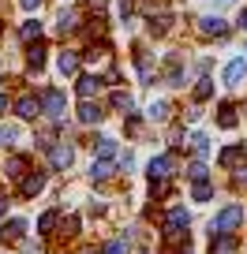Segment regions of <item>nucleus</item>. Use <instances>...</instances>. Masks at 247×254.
Masks as SVG:
<instances>
[{
  "instance_id": "obj_31",
  "label": "nucleus",
  "mask_w": 247,
  "mask_h": 254,
  "mask_svg": "<svg viewBox=\"0 0 247 254\" xmlns=\"http://www.w3.org/2000/svg\"><path fill=\"white\" fill-rule=\"evenodd\" d=\"M236 180H240V183H247V168H240V176H236Z\"/></svg>"
},
{
  "instance_id": "obj_4",
  "label": "nucleus",
  "mask_w": 247,
  "mask_h": 254,
  "mask_svg": "<svg viewBox=\"0 0 247 254\" xmlns=\"http://www.w3.org/2000/svg\"><path fill=\"white\" fill-rule=\"evenodd\" d=\"M244 79H247V60L240 56V60H232L229 67H225V82H229V86H240Z\"/></svg>"
},
{
  "instance_id": "obj_19",
  "label": "nucleus",
  "mask_w": 247,
  "mask_h": 254,
  "mask_svg": "<svg viewBox=\"0 0 247 254\" xmlns=\"http://www.w3.org/2000/svg\"><path fill=\"white\" fill-rule=\"evenodd\" d=\"M150 120H158V124H161V120H168V105L165 101H154L150 105Z\"/></svg>"
},
{
  "instance_id": "obj_29",
  "label": "nucleus",
  "mask_w": 247,
  "mask_h": 254,
  "mask_svg": "<svg viewBox=\"0 0 247 254\" xmlns=\"http://www.w3.org/2000/svg\"><path fill=\"white\" fill-rule=\"evenodd\" d=\"M19 4H23L26 11H38V8H41V0H19Z\"/></svg>"
},
{
  "instance_id": "obj_6",
  "label": "nucleus",
  "mask_w": 247,
  "mask_h": 254,
  "mask_svg": "<svg viewBox=\"0 0 247 254\" xmlns=\"http://www.w3.org/2000/svg\"><path fill=\"white\" fill-rule=\"evenodd\" d=\"M15 112H19L23 120H34V116L41 112V101H38V97H19V101H15Z\"/></svg>"
},
{
  "instance_id": "obj_11",
  "label": "nucleus",
  "mask_w": 247,
  "mask_h": 254,
  "mask_svg": "<svg viewBox=\"0 0 247 254\" xmlns=\"http://www.w3.org/2000/svg\"><path fill=\"white\" fill-rule=\"evenodd\" d=\"M56 67H60V75H75V67H79V56H75V53H60Z\"/></svg>"
},
{
  "instance_id": "obj_32",
  "label": "nucleus",
  "mask_w": 247,
  "mask_h": 254,
  "mask_svg": "<svg viewBox=\"0 0 247 254\" xmlns=\"http://www.w3.org/2000/svg\"><path fill=\"white\" fill-rule=\"evenodd\" d=\"M90 8H105V0H90Z\"/></svg>"
},
{
  "instance_id": "obj_3",
  "label": "nucleus",
  "mask_w": 247,
  "mask_h": 254,
  "mask_svg": "<svg viewBox=\"0 0 247 254\" xmlns=\"http://www.w3.org/2000/svg\"><path fill=\"white\" fill-rule=\"evenodd\" d=\"M199 34H206V38H225V34H229V23L217 19V15H206V19H199Z\"/></svg>"
},
{
  "instance_id": "obj_25",
  "label": "nucleus",
  "mask_w": 247,
  "mask_h": 254,
  "mask_svg": "<svg viewBox=\"0 0 247 254\" xmlns=\"http://www.w3.org/2000/svg\"><path fill=\"white\" fill-rule=\"evenodd\" d=\"M232 243H236L232 236H217L214 239V251H232Z\"/></svg>"
},
{
  "instance_id": "obj_26",
  "label": "nucleus",
  "mask_w": 247,
  "mask_h": 254,
  "mask_svg": "<svg viewBox=\"0 0 247 254\" xmlns=\"http://www.w3.org/2000/svg\"><path fill=\"white\" fill-rule=\"evenodd\" d=\"M187 176H191L195 183H202V180H206V168H202V165H191V168H187Z\"/></svg>"
},
{
  "instance_id": "obj_16",
  "label": "nucleus",
  "mask_w": 247,
  "mask_h": 254,
  "mask_svg": "<svg viewBox=\"0 0 247 254\" xmlns=\"http://www.w3.org/2000/svg\"><path fill=\"white\" fill-rule=\"evenodd\" d=\"M206 198H214V183H195V202H206Z\"/></svg>"
},
{
  "instance_id": "obj_34",
  "label": "nucleus",
  "mask_w": 247,
  "mask_h": 254,
  "mask_svg": "<svg viewBox=\"0 0 247 254\" xmlns=\"http://www.w3.org/2000/svg\"><path fill=\"white\" fill-rule=\"evenodd\" d=\"M4 209H8V202H4V198H0V213H4Z\"/></svg>"
},
{
  "instance_id": "obj_24",
  "label": "nucleus",
  "mask_w": 247,
  "mask_h": 254,
  "mask_svg": "<svg viewBox=\"0 0 247 254\" xmlns=\"http://www.w3.org/2000/svg\"><path fill=\"white\" fill-rule=\"evenodd\" d=\"M23 168H26L23 157H11V161H8V176H23Z\"/></svg>"
},
{
  "instance_id": "obj_13",
  "label": "nucleus",
  "mask_w": 247,
  "mask_h": 254,
  "mask_svg": "<svg viewBox=\"0 0 247 254\" xmlns=\"http://www.w3.org/2000/svg\"><path fill=\"white\" fill-rule=\"evenodd\" d=\"M75 26H79V15H75V11H60V19H56V30L64 34V30H75Z\"/></svg>"
},
{
  "instance_id": "obj_22",
  "label": "nucleus",
  "mask_w": 247,
  "mask_h": 254,
  "mask_svg": "<svg viewBox=\"0 0 247 254\" xmlns=\"http://www.w3.org/2000/svg\"><path fill=\"white\" fill-rule=\"evenodd\" d=\"M19 34H23L26 41H30V38H38V34H41V23H38V19H30V23H23V30H19Z\"/></svg>"
},
{
  "instance_id": "obj_12",
  "label": "nucleus",
  "mask_w": 247,
  "mask_h": 254,
  "mask_svg": "<svg viewBox=\"0 0 247 254\" xmlns=\"http://www.w3.org/2000/svg\"><path fill=\"white\" fill-rule=\"evenodd\" d=\"M97 90H101V79H97V75H82V79H79V94L82 97L97 94Z\"/></svg>"
},
{
  "instance_id": "obj_5",
  "label": "nucleus",
  "mask_w": 247,
  "mask_h": 254,
  "mask_svg": "<svg viewBox=\"0 0 247 254\" xmlns=\"http://www.w3.org/2000/svg\"><path fill=\"white\" fill-rule=\"evenodd\" d=\"M49 161H53V168H68L75 161V153L68 146H49Z\"/></svg>"
},
{
  "instance_id": "obj_9",
  "label": "nucleus",
  "mask_w": 247,
  "mask_h": 254,
  "mask_svg": "<svg viewBox=\"0 0 247 254\" xmlns=\"http://www.w3.org/2000/svg\"><path fill=\"white\" fill-rule=\"evenodd\" d=\"M41 187H45V176H41V172H34V176H26V180H23V194H26V198H34Z\"/></svg>"
},
{
  "instance_id": "obj_7",
  "label": "nucleus",
  "mask_w": 247,
  "mask_h": 254,
  "mask_svg": "<svg viewBox=\"0 0 247 254\" xmlns=\"http://www.w3.org/2000/svg\"><path fill=\"white\" fill-rule=\"evenodd\" d=\"M168 172H172V161L168 157H154L150 161V180H168Z\"/></svg>"
},
{
  "instance_id": "obj_10",
  "label": "nucleus",
  "mask_w": 247,
  "mask_h": 254,
  "mask_svg": "<svg viewBox=\"0 0 247 254\" xmlns=\"http://www.w3.org/2000/svg\"><path fill=\"white\" fill-rule=\"evenodd\" d=\"M26 60H30V67L38 71L41 64H45V45H41V41H34V45L26 49Z\"/></svg>"
},
{
  "instance_id": "obj_18",
  "label": "nucleus",
  "mask_w": 247,
  "mask_h": 254,
  "mask_svg": "<svg viewBox=\"0 0 247 254\" xmlns=\"http://www.w3.org/2000/svg\"><path fill=\"white\" fill-rule=\"evenodd\" d=\"M97 153H101V161H109L112 153H116V142H112V138H97Z\"/></svg>"
},
{
  "instance_id": "obj_15",
  "label": "nucleus",
  "mask_w": 247,
  "mask_h": 254,
  "mask_svg": "<svg viewBox=\"0 0 247 254\" xmlns=\"http://www.w3.org/2000/svg\"><path fill=\"white\" fill-rule=\"evenodd\" d=\"M217 120H221V127H236V109L225 101V105H221V116H217Z\"/></svg>"
},
{
  "instance_id": "obj_17",
  "label": "nucleus",
  "mask_w": 247,
  "mask_h": 254,
  "mask_svg": "<svg viewBox=\"0 0 247 254\" xmlns=\"http://www.w3.org/2000/svg\"><path fill=\"white\" fill-rule=\"evenodd\" d=\"M131 105H135V101H131L128 94H120V90L112 94V109H120V112H131Z\"/></svg>"
},
{
  "instance_id": "obj_30",
  "label": "nucleus",
  "mask_w": 247,
  "mask_h": 254,
  "mask_svg": "<svg viewBox=\"0 0 247 254\" xmlns=\"http://www.w3.org/2000/svg\"><path fill=\"white\" fill-rule=\"evenodd\" d=\"M236 26H240V30H247V11L240 15V23H236Z\"/></svg>"
},
{
  "instance_id": "obj_28",
  "label": "nucleus",
  "mask_w": 247,
  "mask_h": 254,
  "mask_svg": "<svg viewBox=\"0 0 247 254\" xmlns=\"http://www.w3.org/2000/svg\"><path fill=\"white\" fill-rule=\"evenodd\" d=\"M109 254H128V243H120V239H116V243H109Z\"/></svg>"
},
{
  "instance_id": "obj_1",
  "label": "nucleus",
  "mask_w": 247,
  "mask_h": 254,
  "mask_svg": "<svg viewBox=\"0 0 247 254\" xmlns=\"http://www.w3.org/2000/svg\"><path fill=\"white\" fill-rule=\"evenodd\" d=\"M240 221H244V206H229V209H221V213H217L214 232H229V228H236Z\"/></svg>"
},
{
  "instance_id": "obj_20",
  "label": "nucleus",
  "mask_w": 247,
  "mask_h": 254,
  "mask_svg": "<svg viewBox=\"0 0 247 254\" xmlns=\"http://www.w3.org/2000/svg\"><path fill=\"white\" fill-rule=\"evenodd\" d=\"M240 153H244V146H229V150L221 153V165H236V161H240Z\"/></svg>"
},
{
  "instance_id": "obj_8",
  "label": "nucleus",
  "mask_w": 247,
  "mask_h": 254,
  "mask_svg": "<svg viewBox=\"0 0 247 254\" xmlns=\"http://www.w3.org/2000/svg\"><path fill=\"white\" fill-rule=\"evenodd\" d=\"M101 116H105L101 105H90V101H82V105H79V120H82V124H97Z\"/></svg>"
},
{
  "instance_id": "obj_23",
  "label": "nucleus",
  "mask_w": 247,
  "mask_h": 254,
  "mask_svg": "<svg viewBox=\"0 0 247 254\" xmlns=\"http://www.w3.org/2000/svg\"><path fill=\"white\" fill-rule=\"evenodd\" d=\"M191 142H195V153H199V157H206V153H210V138L206 135H195Z\"/></svg>"
},
{
  "instance_id": "obj_2",
  "label": "nucleus",
  "mask_w": 247,
  "mask_h": 254,
  "mask_svg": "<svg viewBox=\"0 0 247 254\" xmlns=\"http://www.w3.org/2000/svg\"><path fill=\"white\" fill-rule=\"evenodd\" d=\"M41 109L49 112V116H64V109H68V101H64V94H60V90H45V94H41Z\"/></svg>"
},
{
  "instance_id": "obj_21",
  "label": "nucleus",
  "mask_w": 247,
  "mask_h": 254,
  "mask_svg": "<svg viewBox=\"0 0 247 254\" xmlns=\"http://www.w3.org/2000/svg\"><path fill=\"white\" fill-rule=\"evenodd\" d=\"M210 94H214V82H210V79H199V86H195V97H199V101H206Z\"/></svg>"
},
{
  "instance_id": "obj_33",
  "label": "nucleus",
  "mask_w": 247,
  "mask_h": 254,
  "mask_svg": "<svg viewBox=\"0 0 247 254\" xmlns=\"http://www.w3.org/2000/svg\"><path fill=\"white\" fill-rule=\"evenodd\" d=\"M0 109H8V97H4V94H0Z\"/></svg>"
},
{
  "instance_id": "obj_14",
  "label": "nucleus",
  "mask_w": 247,
  "mask_h": 254,
  "mask_svg": "<svg viewBox=\"0 0 247 254\" xmlns=\"http://www.w3.org/2000/svg\"><path fill=\"white\" fill-rule=\"evenodd\" d=\"M109 176H112L109 161H94V165H90V180H109Z\"/></svg>"
},
{
  "instance_id": "obj_27",
  "label": "nucleus",
  "mask_w": 247,
  "mask_h": 254,
  "mask_svg": "<svg viewBox=\"0 0 247 254\" xmlns=\"http://www.w3.org/2000/svg\"><path fill=\"white\" fill-rule=\"evenodd\" d=\"M53 224H56V213H45V217L38 221V228H41V232H53Z\"/></svg>"
}]
</instances>
